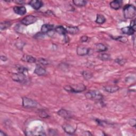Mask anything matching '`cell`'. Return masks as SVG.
<instances>
[{
    "mask_svg": "<svg viewBox=\"0 0 136 136\" xmlns=\"http://www.w3.org/2000/svg\"><path fill=\"white\" fill-rule=\"evenodd\" d=\"M104 89L106 92L110 93H115L119 90V87L117 86H107L104 87Z\"/></svg>",
    "mask_w": 136,
    "mask_h": 136,
    "instance_id": "cell-14",
    "label": "cell"
},
{
    "mask_svg": "<svg viewBox=\"0 0 136 136\" xmlns=\"http://www.w3.org/2000/svg\"><path fill=\"white\" fill-rule=\"evenodd\" d=\"M29 5L35 10H39L43 6V3L39 0H33L29 3Z\"/></svg>",
    "mask_w": 136,
    "mask_h": 136,
    "instance_id": "cell-7",
    "label": "cell"
},
{
    "mask_svg": "<svg viewBox=\"0 0 136 136\" xmlns=\"http://www.w3.org/2000/svg\"><path fill=\"white\" fill-rule=\"evenodd\" d=\"M90 49L84 48V47H80L79 46L77 49V53L78 55L80 56H85L88 54H89Z\"/></svg>",
    "mask_w": 136,
    "mask_h": 136,
    "instance_id": "cell-9",
    "label": "cell"
},
{
    "mask_svg": "<svg viewBox=\"0 0 136 136\" xmlns=\"http://www.w3.org/2000/svg\"><path fill=\"white\" fill-rule=\"evenodd\" d=\"M62 128L64 130V131L70 134H72L74 133L76 130V128H75L74 127H72L71 125L67 124H65L62 125Z\"/></svg>",
    "mask_w": 136,
    "mask_h": 136,
    "instance_id": "cell-11",
    "label": "cell"
},
{
    "mask_svg": "<svg viewBox=\"0 0 136 136\" xmlns=\"http://www.w3.org/2000/svg\"><path fill=\"white\" fill-rule=\"evenodd\" d=\"M39 116L40 117H41L42 118H46L49 117V116H48L47 113L43 111H41L39 112Z\"/></svg>",
    "mask_w": 136,
    "mask_h": 136,
    "instance_id": "cell-29",
    "label": "cell"
},
{
    "mask_svg": "<svg viewBox=\"0 0 136 136\" xmlns=\"http://www.w3.org/2000/svg\"><path fill=\"white\" fill-rule=\"evenodd\" d=\"M15 2L19 4H22L25 3L24 1H15Z\"/></svg>",
    "mask_w": 136,
    "mask_h": 136,
    "instance_id": "cell-35",
    "label": "cell"
},
{
    "mask_svg": "<svg viewBox=\"0 0 136 136\" xmlns=\"http://www.w3.org/2000/svg\"><path fill=\"white\" fill-rule=\"evenodd\" d=\"M37 20V18L35 16L32 15H29L22 19L21 21L22 24L25 26H28L29 25L33 24L36 22Z\"/></svg>",
    "mask_w": 136,
    "mask_h": 136,
    "instance_id": "cell-5",
    "label": "cell"
},
{
    "mask_svg": "<svg viewBox=\"0 0 136 136\" xmlns=\"http://www.w3.org/2000/svg\"><path fill=\"white\" fill-rule=\"evenodd\" d=\"M88 39V37L87 36H83L80 38V40L81 42H86Z\"/></svg>",
    "mask_w": 136,
    "mask_h": 136,
    "instance_id": "cell-33",
    "label": "cell"
},
{
    "mask_svg": "<svg viewBox=\"0 0 136 136\" xmlns=\"http://www.w3.org/2000/svg\"><path fill=\"white\" fill-rule=\"evenodd\" d=\"M16 69L18 72H21V73H25V72H27L28 71V69L25 66L20 65H16Z\"/></svg>",
    "mask_w": 136,
    "mask_h": 136,
    "instance_id": "cell-25",
    "label": "cell"
},
{
    "mask_svg": "<svg viewBox=\"0 0 136 136\" xmlns=\"http://www.w3.org/2000/svg\"><path fill=\"white\" fill-rule=\"evenodd\" d=\"M98 57L102 61H109L111 59V56L106 53H103V54H100L98 56Z\"/></svg>",
    "mask_w": 136,
    "mask_h": 136,
    "instance_id": "cell-24",
    "label": "cell"
},
{
    "mask_svg": "<svg viewBox=\"0 0 136 136\" xmlns=\"http://www.w3.org/2000/svg\"><path fill=\"white\" fill-rule=\"evenodd\" d=\"M55 31L58 34L62 35H65L67 34L66 28L62 26H57L55 28Z\"/></svg>",
    "mask_w": 136,
    "mask_h": 136,
    "instance_id": "cell-19",
    "label": "cell"
},
{
    "mask_svg": "<svg viewBox=\"0 0 136 136\" xmlns=\"http://www.w3.org/2000/svg\"><path fill=\"white\" fill-rule=\"evenodd\" d=\"M34 73L38 76H44L46 74V71L44 67H43L40 65H37L35 67Z\"/></svg>",
    "mask_w": 136,
    "mask_h": 136,
    "instance_id": "cell-13",
    "label": "cell"
},
{
    "mask_svg": "<svg viewBox=\"0 0 136 136\" xmlns=\"http://www.w3.org/2000/svg\"><path fill=\"white\" fill-rule=\"evenodd\" d=\"M107 50V47L102 43H98L96 45V50L98 52H105Z\"/></svg>",
    "mask_w": 136,
    "mask_h": 136,
    "instance_id": "cell-20",
    "label": "cell"
},
{
    "mask_svg": "<svg viewBox=\"0 0 136 136\" xmlns=\"http://www.w3.org/2000/svg\"><path fill=\"white\" fill-rule=\"evenodd\" d=\"M54 29H55L54 25L50 24H44L41 27V32L44 34L49 33V32L53 31Z\"/></svg>",
    "mask_w": 136,
    "mask_h": 136,
    "instance_id": "cell-8",
    "label": "cell"
},
{
    "mask_svg": "<svg viewBox=\"0 0 136 136\" xmlns=\"http://www.w3.org/2000/svg\"><path fill=\"white\" fill-rule=\"evenodd\" d=\"M38 61L40 64H43V65H48L49 64V62L47 60L45 59H43V58L39 59Z\"/></svg>",
    "mask_w": 136,
    "mask_h": 136,
    "instance_id": "cell-27",
    "label": "cell"
},
{
    "mask_svg": "<svg viewBox=\"0 0 136 136\" xmlns=\"http://www.w3.org/2000/svg\"><path fill=\"white\" fill-rule=\"evenodd\" d=\"M14 12L20 15H23L26 13L27 10L25 7L23 6H15L13 8Z\"/></svg>",
    "mask_w": 136,
    "mask_h": 136,
    "instance_id": "cell-10",
    "label": "cell"
},
{
    "mask_svg": "<svg viewBox=\"0 0 136 136\" xmlns=\"http://www.w3.org/2000/svg\"><path fill=\"white\" fill-rule=\"evenodd\" d=\"M123 14L126 19H132L136 14L135 7L132 4H127L123 8Z\"/></svg>",
    "mask_w": 136,
    "mask_h": 136,
    "instance_id": "cell-1",
    "label": "cell"
},
{
    "mask_svg": "<svg viewBox=\"0 0 136 136\" xmlns=\"http://www.w3.org/2000/svg\"><path fill=\"white\" fill-rule=\"evenodd\" d=\"M130 27H131L135 31V27H136V25H135V20H133L131 21L130 23Z\"/></svg>",
    "mask_w": 136,
    "mask_h": 136,
    "instance_id": "cell-30",
    "label": "cell"
},
{
    "mask_svg": "<svg viewBox=\"0 0 136 136\" xmlns=\"http://www.w3.org/2000/svg\"><path fill=\"white\" fill-rule=\"evenodd\" d=\"M73 3L77 7H82L86 5L87 1H83V0H76V1H73Z\"/></svg>",
    "mask_w": 136,
    "mask_h": 136,
    "instance_id": "cell-23",
    "label": "cell"
},
{
    "mask_svg": "<svg viewBox=\"0 0 136 136\" xmlns=\"http://www.w3.org/2000/svg\"><path fill=\"white\" fill-rule=\"evenodd\" d=\"M11 26V23L9 21H3L0 24V28L1 30H6Z\"/></svg>",
    "mask_w": 136,
    "mask_h": 136,
    "instance_id": "cell-21",
    "label": "cell"
},
{
    "mask_svg": "<svg viewBox=\"0 0 136 136\" xmlns=\"http://www.w3.org/2000/svg\"><path fill=\"white\" fill-rule=\"evenodd\" d=\"M85 96L87 98L92 100L100 101L103 99V95L100 92L96 90H91L87 92L85 94Z\"/></svg>",
    "mask_w": 136,
    "mask_h": 136,
    "instance_id": "cell-3",
    "label": "cell"
},
{
    "mask_svg": "<svg viewBox=\"0 0 136 136\" xmlns=\"http://www.w3.org/2000/svg\"><path fill=\"white\" fill-rule=\"evenodd\" d=\"M1 59L2 60V61H7V57H6V56H3V55H2L1 56Z\"/></svg>",
    "mask_w": 136,
    "mask_h": 136,
    "instance_id": "cell-34",
    "label": "cell"
},
{
    "mask_svg": "<svg viewBox=\"0 0 136 136\" xmlns=\"http://www.w3.org/2000/svg\"><path fill=\"white\" fill-rule=\"evenodd\" d=\"M66 30L67 33H69L71 35L77 34L79 32V29L77 27L69 26L66 28Z\"/></svg>",
    "mask_w": 136,
    "mask_h": 136,
    "instance_id": "cell-17",
    "label": "cell"
},
{
    "mask_svg": "<svg viewBox=\"0 0 136 136\" xmlns=\"http://www.w3.org/2000/svg\"><path fill=\"white\" fill-rule=\"evenodd\" d=\"M135 120L134 119H131L130 121H129V124L132 126V127H135Z\"/></svg>",
    "mask_w": 136,
    "mask_h": 136,
    "instance_id": "cell-32",
    "label": "cell"
},
{
    "mask_svg": "<svg viewBox=\"0 0 136 136\" xmlns=\"http://www.w3.org/2000/svg\"><path fill=\"white\" fill-rule=\"evenodd\" d=\"M115 39L117 40H119V41H120L121 42H123V43H125L128 41V39H127V38L125 37H123V36L118 37L116 38Z\"/></svg>",
    "mask_w": 136,
    "mask_h": 136,
    "instance_id": "cell-28",
    "label": "cell"
},
{
    "mask_svg": "<svg viewBox=\"0 0 136 136\" xmlns=\"http://www.w3.org/2000/svg\"><path fill=\"white\" fill-rule=\"evenodd\" d=\"M38 105L36 101L28 97L22 98V106L26 108L36 107Z\"/></svg>",
    "mask_w": 136,
    "mask_h": 136,
    "instance_id": "cell-4",
    "label": "cell"
},
{
    "mask_svg": "<svg viewBox=\"0 0 136 136\" xmlns=\"http://www.w3.org/2000/svg\"><path fill=\"white\" fill-rule=\"evenodd\" d=\"M121 31L124 34H127L128 35H132L134 34V32H135V30H134L131 27L129 26V27H124L122 28L121 29Z\"/></svg>",
    "mask_w": 136,
    "mask_h": 136,
    "instance_id": "cell-18",
    "label": "cell"
},
{
    "mask_svg": "<svg viewBox=\"0 0 136 136\" xmlns=\"http://www.w3.org/2000/svg\"><path fill=\"white\" fill-rule=\"evenodd\" d=\"M86 86L82 83H79L77 85H73L71 86H66L64 87V89L67 92L78 93L82 92L86 90Z\"/></svg>",
    "mask_w": 136,
    "mask_h": 136,
    "instance_id": "cell-2",
    "label": "cell"
},
{
    "mask_svg": "<svg viewBox=\"0 0 136 136\" xmlns=\"http://www.w3.org/2000/svg\"><path fill=\"white\" fill-rule=\"evenodd\" d=\"M82 75L83 76V77H84L85 79H86V80H89L90 79H91L93 77V75L91 72H88V71H83L82 73Z\"/></svg>",
    "mask_w": 136,
    "mask_h": 136,
    "instance_id": "cell-26",
    "label": "cell"
},
{
    "mask_svg": "<svg viewBox=\"0 0 136 136\" xmlns=\"http://www.w3.org/2000/svg\"><path fill=\"white\" fill-rule=\"evenodd\" d=\"M57 114L61 117L67 119L70 118V115L66 110L64 109H61L57 112Z\"/></svg>",
    "mask_w": 136,
    "mask_h": 136,
    "instance_id": "cell-16",
    "label": "cell"
},
{
    "mask_svg": "<svg viewBox=\"0 0 136 136\" xmlns=\"http://www.w3.org/2000/svg\"><path fill=\"white\" fill-rule=\"evenodd\" d=\"M4 135H7V134L2 131H0V136H4Z\"/></svg>",
    "mask_w": 136,
    "mask_h": 136,
    "instance_id": "cell-36",
    "label": "cell"
},
{
    "mask_svg": "<svg viewBox=\"0 0 136 136\" xmlns=\"http://www.w3.org/2000/svg\"><path fill=\"white\" fill-rule=\"evenodd\" d=\"M116 62L120 65H123L125 63V61L123 59H117Z\"/></svg>",
    "mask_w": 136,
    "mask_h": 136,
    "instance_id": "cell-31",
    "label": "cell"
},
{
    "mask_svg": "<svg viewBox=\"0 0 136 136\" xmlns=\"http://www.w3.org/2000/svg\"><path fill=\"white\" fill-rule=\"evenodd\" d=\"M106 21V19L105 17L102 14H97L96 19V22L98 24H103Z\"/></svg>",
    "mask_w": 136,
    "mask_h": 136,
    "instance_id": "cell-22",
    "label": "cell"
},
{
    "mask_svg": "<svg viewBox=\"0 0 136 136\" xmlns=\"http://www.w3.org/2000/svg\"><path fill=\"white\" fill-rule=\"evenodd\" d=\"M21 60L28 63H35L36 62V58L29 55H24L21 58Z\"/></svg>",
    "mask_w": 136,
    "mask_h": 136,
    "instance_id": "cell-15",
    "label": "cell"
},
{
    "mask_svg": "<svg viewBox=\"0 0 136 136\" xmlns=\"http://www.w3.org/2000/svg\"><path fill=\"white\" fill-rule=\"evenodd\" d=\"M122 4V1L121 0H114L111 2L109 5L112 9L114 10H118L119 9Z\"/></svg>",
    "mask_w": 136,
    "mask_h": 136,
    "instance_id": "cell-12",
    "label": "cell"
},
{
    "mask_svg": "<svg viewBox=\"0 0 136 136\" xmlns=\"http://www.w3.org/2000/svg\"><path fill=\"white\" fill-rule=\"evenodd\" d=\"M12 79L14 81L21 83L25 82L26 80V76L24 73L18 72L12 75Z\"/></svg>",
    "mask_w": 136,
    "mask_h": 136,
    "instance_id": "cell-6",
    "label": "cell"
}]
</instances>
